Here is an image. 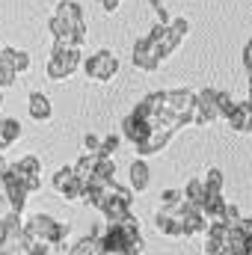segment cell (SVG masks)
<instances>
[{"mask_svg": "<svg viewBox=\"0 0 252 255\" xmlns=\"http://www.w3.org/2000/svg\"><path fill=\"white\" fill-rule=\"evenodd\" d=\"M24 235L33 244H65V238L71 235V226L54 220L51 214H33L24 223Z\"/></svg>", "mask_w": 252, "mask_h": 255, "instance_id": "1", "label": "cell"}, {"mask_svg": "<svg viewBox=\"0 0 252 255\" xmlns=\"http://www.w3.org/2000/svg\"><path fill=\"white\" fill-rule=\"evenodd\" d=\"M80 65H83V57H80L77 48H65V45H57V42H54V51H51V57H48L45 71H48V77H51L54 83H63V80H68Z\"/></svg>", "mask_w": 252, "mask_h": 255, "instance_id": "2", "label": "cell"}, {"mask_svg": "<svg viewBox=\"0 0 252 255\" xmlns=\"http://www.w3.org/2000/svg\"><path fill=\"white\" fill-rule=\"evenodd\" d=\"M83 77L86 80H95V83H110L116 74H119V57L107 48L95 51L92 57H83V65H80Z\"/></svg>", "mask_w": 252, "mask_h": 255, "instance_id": "3", "label": "cell"}, {"mask_svg": "<svg viewBox=\"0 0 252 255\" xmlns=\"http://www.w3.org/2000/svg\"><path fill=\"white\" fill-rule=\"evenodd\" d=\"M196 101H199V92H190V89H169L163 95V107L178 119V128L196 122Z\"/></svg>", "mask_w": 252, "mask_h": 255, "instance_id": "4", "label": "cell"}, {"mask_svg": "<svg viewBox=\"0 0 252 255\" xmlns=\"http://www.w3.org/2000/svg\"><path fill=\"white\" fill-rule=\"evenodd\" d=\"M3 196L9 199V205H12V211H24L27 208V196H30V190H27V184H24V175L12 166L6 175H3Z\"/></svg>", "mask_w": 252, "mask_h": 255, "instance_id": "5", "label": "cell"}, {"mask_svg": "<svg viewBox=\"0 0 252 255\" xmlns=\"http://www.w3.org/2000/svg\"><path fill=\"white\" fill-rule=\"evenodd\" d=\"M217 98H220V89H214V86H208V89L199 92V101H196V122H193V125L205 128V125H211V122H220V104H217Z\"/></svg>", "mask_w": 252, "mask_h": 255, "instance_id": "6", "label": "cell"}, {"mask_svg": "<svg viewBox=\"0 0 252 255\" xmlns=\"http://www.w3.org/2000/svg\"><path fill=\"white\" fill-rule=\"evenodd\" d=\"M190 33V21L187 18H172V24H169V30H166V39L157 45V57H160V63H166L175 51H178V45L187 39Z\"/></svg>", "mask_w": 252, "mask_h": 255, "instance_id": "7", "label": "cell"}, {"mask_svg": "<svg viewBox=\"0 0 252 255\" xmlns=\"http://www.w3.org/2000/svg\"><path fill=\"white\" fill-rule=\"evenodd\" d=\"M130 63L136 65L139 71H157V68H160L157 45H154V42H151L148 36L136 39V42H133V57H130Z\"/></svg>", "mask_w": 252, "mask_h": 255, "instance_id": "8", "label": "cell"}, {"mask_svg": "<svg viewBox=\"0 0 252 255\" xmlns=\"http://www.w3.org/2000/svg\"><path fill=\"white\" fill-rule=\"evenodd\" d=\"M54 15L68 24L74 33H80V36H86V18H83V9H80V3H74V0H60L57 6H54Z\"/></svg>", "mask_w": 252, "mask_h": 255, "instance_id": "9", "label": "cell"}, {"mask_svg": "<svg viewBox=\"0 0 252 255\" xmlns=\"http://www.w3.org/2000/svg\"><path fill=\"white\" fill-rule=\"evenodd\" d=\"M119 128H122V136H125V139L130 142V145H133V148H136L139 142H145V139L151 136V130H154V128L148 125L145 119H139L136 113H127L125 119H122V125H119Z\"/></svg>", "mask_w": 252, "mask_h": 255, "instance_id": "10", "label": "cell"}, {"mask_svg": "<svg viewBox=\"0 0 252 255\" xmlns=\"http://www.w3.org/2000/svg\"><path fill=\"white\" fill-rule=\"evenodd\" d=\"M27 113H30V119L33 122H48L51 116H54V104H51V98L45 95V92H30L27 95Z\"/></svg>", "mask_w": 252, "mask_h": 255, "instance_id": "11", "label": "cell"}, {"mask_svg": "<svg viewBox=\"0 0 252 255\" xmlns=\"http://www.w3.org/2000/svg\"><path fill=\"white\" fill-rule=\"evenodd\" d=\"M154 229L160 232V235H166V238H184V223L175 217V211H169V208H160L157 214H154Z\"/></svg>", "mask_w": 252, "mask_h": 255, "instance_id": "12", "label": "cell"}, {"mask_svg": "<svg viewBox=\"0 0 252 255\" xmlns=\"http://www.w3.org/2000/svg\"><path fill=\"white\" fill-rule=\"evenodd\" d=\"M175 133L172 130H151V136L145 139V142H139L136 145V157H151V154H160L166 145H169V139H172Z\"/></svg>", "mask_w": 252, "mask_h": 255, "instance_id": "13", "label": "cell"}, {"mask_svg": "<svg viewBox=\"0 0 252 255\" xmlns=\"http://www.w3.org/2000/svg\"><path fill=\"white\" fill-rule=\"evenodd\" d=\"M127 178H130V190L133 193H145L148 190V181H151V172H148V163L145 157H136L127 169Z\"/></svg>", "mask_w": 252, "mask_h": 255, "instance_id": "14", "label": "cell"}, {"mask_svg": "<svg viewBox=\"0 0 252 255\" xmlns=\"http://www.w3.org/2000/svg\"><path fill=\"white\" fill-rule=\"evenodd\" d=\"M226 125L232 128L235 133H252V107H250V101H238V107H235V113L229 116Z\"/></svg>", "mask_w": 252, "mask_h": 255, "instance_id": "15", "label": "cell"}, {"mask_svg": "<svg viewBox=\"0 0 252 255\" xmlns=\"http://www.w3.org/2000/svg\"><path fill=\"white\" fill-rule=\"evenodd\" d=\"M21 122L18 119H12V116H3L0 119V154L6 151V148H12L18 139H21Z\"/></svg>", "mask_w": 252, "mask_h": 255, "instance_id": "16", "label": "cell"}, {"mask_svg": "<svg viewBox=\"0 0 252 255\" xmlns=\"http://www.w3.org/2000/svg\"><path fill=\"white\" fill-rule=\"evenodd\" d=\"M104 223H125L127 217H130V205H127L125 199H116V196H110V202L104 205Z\"/></svg>", "mask_w": 252, "mask_h": 255, "instance_id": "17", "label": "cell"}, {"mask_svg": "<svg viewBox=\"0 0 252 255\" xmlns=\"http://www.w3.org/2000/svg\"><path fill=\"white\" fill-rule=\"evenodd\" d=\"M0 57H6V60H12V65L18 68V74H24V71H30V65H33V57H30L27 51H18V48H12V45H6V48H0Z\"/></svg>", "mask_w": 252, "mask_h": 255, "instance_id": "18", "label": "cell"}, {"mask_svg": "<svg viewBox=\"0 0 252 255\" xmlns=\"http://www.w3.org/2000/svg\"><path fill=\"white\" fill-rule=\"evenodd\" d=\"M184 199L202 208V205H205V199H208V190H205V178H190L187 184H184Z\"/></svg>", "mask_w": 252, "mask_h": 255, "instance_id": "19", "label": "cell"}, {"mask_svg": "<svg viewBox=\"0 0 252 255\" xmlns=\"http://www.w3.org/2000/svg\"><path fill=\"white\" fill-rule=\"evenodd\" d=\"M12 166H15L24 178H30V175H42V160H39L36 154H24V157H18Z\"/></svg>", "mask_w": 252, "mask_h": 255, "instance_id": "20", "label": "cell"}, {"mask_svg": "<svg viewBox=\"0 0 252 255\" xmlns=\"http://www.w3.org/2000/svg\"><path fill=\"white\" fill-rule=\"evenodd\" d=\"M95 166H98V154H80L77 157V163H74V172H77V178H83V181H89L92 175H95Z\"/></svg>", "mask_w": 252, "mask_h": 255, "instance_id": "21", "label": "cell"}, {"mask_svg": "<svg viewBox=\"0 0 252 255\" xmlns=\"http://www.w3.org/2000/svg\"><path fill=\"white\" fill-rule=\"evenodd\" d=\"M226 199H223V193L220 196H208L205 199V205H202V211H205V217L214 223V220H223V214H226Z\"/></svg>", "mask_w": 252, "mask_h": 255, "instance_id": "22", "label": "cell"}, {"mask_svg": "<svg viewBox=\"0 0 252 255\" xmlns=\"http://www.w3.org/2000/svg\"><path fill=\"white\" fill-rule=\"evenodd\" d=\"M86 190H89V181H83V178H74L68 187H65L60 196H63L65 202H86Z\"/></svg>", "mask_w": 252, "mask_h": 255, "instance_id": "23", "label": "cell"}, {"mask_svg": "<svg viewBox=\"0 0 252 255\" xmlns=\"http://www.w3.org/2000/svg\"><path fill=\"white\" fill-rule=\"evenodd\" d=\"M92 178H101V181H116V160L113 157H101L98 154V166H95V175ZM89 178V181H92Z\"/></svg>", "mask_w": 252, "mask_h": 255, "instance_id": "24", "label": "cell"}, {"mask_svg": "<svg viewBox=\"0 0 252 255\" xmlns=\"http://www.w3.org/2000/svg\"><path fill=\"white\" fill-rule=\"evenodd\" d=\"M74 178H77V172H74V166H60V169L54 172V178H51V187H54L57 193H63L65 187H68V184L74 181Z\"/></svg>", "mask_w": 252, "mask_h": 255, "instance_id": "25", "label": "cell"}, {"mask_svg": "<svg viewBox=\"0 0 252 255\" xmlns=\"http://www.w3.org/2000/svg\"><path fill=\"white\" fill-rule=\"evenodd\" d=\"M15 83H18V68L12 65V60L0 57V86L9 89V86H15Z\"/></svg>", "mask_w": 252, "mask_h": 255, "instance_id": "26", "label": "cell"}, {"mask_svg": "<svg viewBox=\"0 0 252 255\" xmlns=\"http://www.w3.org/2000/svg\"><path fill=\"white\" fill-rule=\"evenodd\" d=\"M223 187H226V175L220 169H208V175H205V190H208V196H220Z\"/></svg>", "mask_w": 252, "mask_h": 255, "instance_id": "27", "label": "cell"}, {"mask_svg": "<svg viewBox=\"0 0 252 255\" xmlns=\"http://www.w3.org/2000/svg\"><path fill=\"white\" fill-rule=\"evenodd\" d=\"M122 133H107V136H101V157H113V151H119V145H122Z\"/></svg>", "mask_w": 252, "mask_h": 255, "instance_id": "28", "label": "cell"}, {"mask_svg": "<svg viewBox=\"0 0 252 255\" xmlns=\"http://www.w3.org/2000/svg\"><path fill=\"white\" fill-rule=\"evenodd\" d=\"M217 104H220V122H229V116L235 113L238 101H235L229 92H223V89H220V98H217Z\"/></svg>", "mask_w": 252, "mask_h": 255, "instance_id": "29", "label": "cell"}, {"mask_svg": "<svg viewBox=\"0 0 252 255\" xmlns=\"http://www.w3.org/2000/svg\"><path fill=\"white\" fill-rule=\"evenodd\" d=\"M181 202H184V190H175V187H169V190L160 193V208H169V211H175Z\"/></svg>", "mask_w": 252, "mask_h": 255, "instance_id": "30", "label": "cell"}, {"mask_svg": "<svg viewBox=\"0 0 252 255\" xmlns=\"http://www.w3.org/2000/svg\"><path fill=\"white\" fill-rule=\"evenodd\" d=\"M148 6H151V12H154V18H157V24H172V15L166 12V6L160 3V0H148Z\"/></svg>", "mask_w": 252, "mask_h": 255, "instance_id": "31", "label": "cell"}, {"mask_svg": "<svg viewBox=\"0 0 252 255\" xmlns=\"http://www.w3.org/2000/svg\"><path fill=\"white\" fill-rule=\"evenodd\" d=\"M83 151H86V154H98V151H101V136L86 133V136H83Z\"/></svg>", "mask_w": 252, "mask_h": 255, "instance_id": "32", "label": "cell"}, {"mask_svg": "<svg viewBox=\"0 0 252 255\" xmlns=\"http://www.w3.org/2000/svg\"><path fill=\"white\" fill-rule=\"evenodd\" d=\"M241 220H244V217H241L238 205L229 202V205H226V214H223V223H229V226H241Z\"/></svg>", "mask_w": 252, "mask_h": 255, "instance_id": "33", "label": "cell"}, {"mask_svg": "<svg viewBox=\"0 0 252 255\" xmlns=\"http://www.w3.org/2000/svg\"><path fill=\"white\" fill-rule=\"evenodd\" d=\"M24 184L30 193H39L42 190V175H30V178H24Z\"/></svg>", "mask_w": 252, "mask_h": 255, "instance_id": "34", "label": "cell"}, {"mask_svg": "<svg viewBox=\"0 0 252 255\" xmlns=\"http://www.w3.org/2000/svg\"><path fill=\"white\" fill-rule=\"evenodd\" d=\"M98 3H101V9H104L107 15H113V12L122 6V0H98Z\"/></svg>", "mask_w": 252, "mask_h": 255, "instance_id": "35", "label": "cell"}, {"mask_svg": "<svg viewBox=\"0 0 252 255\" xmlns=\"http://www.w3.org/2000/svg\"><path fill=\"white\" fill-rule=\"evenodd\" d=\"M9 169H12V163H9V160H6V157H3V154H0V175H6V172H9Z\"/></svg>", "mask_w": 252, "mask_h": 255, "instance_id": "36", "label": "cell"}, {"mask_svg": "<svg viewBox=\"0 0 252 255\" xmlns=\"http://www.w3.org/2000/svg\"><path fill=\"white\" fill-rule=\"evenodd\" d=\"M0 107H3V86H0Z\"/></svg>", "mask_w": 252, "mask_h": 255, "instance_id": "37", "label": "cell"}, {"mask_svg": "<svg viewBox=\"0 0 252 255\" xmlns=\"http://www.w3.org/2000/svg\"><path fill=\"white\" fill-rule=\"evenodd\" d=\"M250 255H252V235H250Z\"/></svg>", "mask_w": 252, "mask_h": 255, "instance_id": "38", "label": "cell"}, {"mask_svg": "<svg viewBox=\"0 0 252 255\" xmlns=\"http://www.w3.org/2000/svg\"><path fill=\"white\" fill-rule=\"evenodd\" d=\"M250 107H252V89H250Z\"/></svg>", "mask_w": 252, "mask_h": 255, "instance_id": "39", "label": "cell"}]
</instances>
